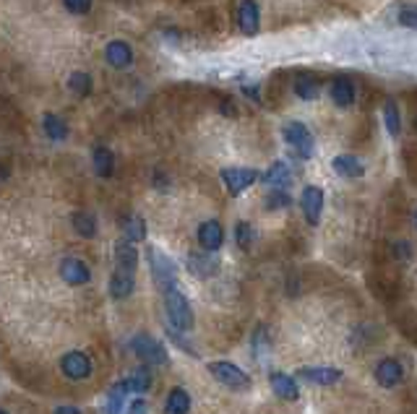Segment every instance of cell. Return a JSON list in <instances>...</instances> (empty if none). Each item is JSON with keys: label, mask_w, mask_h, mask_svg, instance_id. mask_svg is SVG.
<instances>
[{"label": "cell", "mask_w": 417, "mask_h": 414, "mask_svg": "<svg viewBox=\"0 0 417 414\" xmlns=\"http://www.w3.org/2000/svg\"><path fill=\"white\" fill-rule=\"evenodd\" d=\"M165 313L175 331H188V328H193L190 305H188V300H185V294H182L177 286L165 289Z\"/></svg>", "instance_id": "cell-1"}, {"label": "cell", "mask_w": 417, "mask_h": 414, "mask_svg": "<svg viewBox=\"0 0 417 414\" xmlns=\"http://www.w3.org/2000/svg\"><path fill=\"white\" fill-rule=\"evenodd\" d=\"M130 352L136 354V357H141V360L152 362V365H165L167 362V352L165 346L160 344L157 339H152V336H146V333H136L133 339H130Z\"/></svg>", "instance_id": "cell-5"}, {"label": "cell", "mask_w": 417, "mask_h": 414, "mask_svg": "<svg viewBox=\"0 0 417 414\" xmlns=\"http://www.w3.org/2000/svg\"><path fill=\"white\" fill-rule=\"evenodd\" d=\"M334 172L341 175V177H363V165L357 157H349V154H341V157H334L331 162Z\"/></svg>", "instance_id": "cell-20"}, {"label": "cell", "mask_w": 417, "mask_h": 414, "mask_svg": "<svg viewBox=\"0 0 417 414\" xmlns=\"http://www.w3.org/2000/svg\"><path fill=\"white\" fill-rule=\"evenodd\" d=\"M266 209L269 211H277V209H287L292 204V198H289L287 190H269V196H266Z\"/></svg>", "instance_id": "cell-30"}, {"label": "cell", "mask_w": 417, "mask_h": 414, "mask_svg": "<svg viewBox=\"0 0 417 414\" xmlns=\"http://www.w3.org/2000/svg\"><path fill=\"white\" fill-rule=\"evenodd\" d=\"M272 388H274V393L279 396V399H284V401H295L297 396H300V391H297V383H295V378H289L287 373H272Z\"/></svg>", "instance_id": "cell-17"}, {"label": "cell", "mask_w": 417, "mask_h": 414, "mask_svg": "<svg viewBox=\"0 0 417 414\" xmlns=\"http://www.w3.org/2000/svg\"><path fill=\"white\" fill-rule=\"evenodd\" d=\"M373 376H376L379 385H383V388H394V385L402 383L404 368H402V362H399V360H394V357H386V360H381L379 365H376Z\"/></svg>", "instance_id": "cell-9"}, {"label": "cell", "mask_w": 417, "mask_h": 414, "mask_svg": "<svg viewBox=\"0 0 417 414\" xmlns=\"http://www.w3.org/2000/svg\"><path fill=\"white\" fill-rule=\"evenodd\" d=\"M120 388L125 393H146L149 388H152V376H149V370L146 368L133 370V373L120 383Z\"/></svg>", "instance_id": "cell-18"}, {"label": "cell", "mask_w": 417, "mask_h": 414, "mask_svg": "<svg viewBox=\"0 0 417 414\" xmlns=\"http://www.w3.org/2000/svg\"><path fill=\"white\" fill-rule=\"evenodd\" d=\"M91 162H94V172L99 177H110L115 172V154L107 146H94V154H91Z\"/></svg>", "instance_id": "cell-19"}, {"label": "cell", "mask_w": 417, "mask_h": 414, "mask_svg": "<svg viewBox=\"0 0 417 414\" xmlns=\"http://www.w3.org/2000/svg\"><path fill=\"white\" fill-rule=\"evenodd\" d=\"M61 276L66 279V284L81 286L89 281L91 274H89V266L83 264V261H78V258H66L61 264Z\"/></svg>", "instance_id": "cell-12"}, {"label": "cell", "mask_w": 417, "mask_h": 414, "mask_svg": "<svg viewBox=\"0 0 417 414\" xmlns=\"http://www.w3.org/2000/svg\"><path fill=\"white\" fill-rule=\"evenodd\" d=\"M73 229L81 237H94L97 234V217L91 211H76L73 214Z\"/></svg>", "instance_id": "cell-24"}, {"label": "cell", "mask_w": 417, "mask_h": 414, "mask_svg": "<svg viewBox=\"0 0 417 414\" xmlns=\"http://www.w3.org/2000/svg\"><path fill=\"white\" fill-rule=\"evenodd\" d=\"M331 99L336 107L352 105V102H355V86H352V81H347V78H336V81L331 83Z\"/></svg>", "instance_id": "cell-22"}, {"label": "cell", "mask_w": 417, "mask_h": 414, "mask_svg": "<svg viewBox=\"0 0 417 414\" xmlns=\"http://www.w3.org/2000/svg\"><path fill=\"white\" fill-rule=\"evenodd\" d=\"M42 128H45V133L53 141H63V138L68 136V125H66V120H61L58 115L47 113L45 118H42Z\"/></svg>", "instance_id": "cell-25"}, {"label": "cell", "mask_w": 417, "mask_h": 414, "mask_svg": "<svg viewBox=\"0 0 417 414\" xmlns=\"http://www.w3.org/2000/svg\"><path fill=\"white\" fill-rule=\"evenodd\" d=\"M383 120H386V128L391 136L402 133V115H399V107H396L394 99H388L386 105H383Z\"/></svg>", "instance_id": "cell-26"}, {"label": "cell", "mask_w": 417, "mask_h": 414, "mask_svg": "<svg viewBox=\"0 0 417 414\" xmlns=\"http://www.w3.org/2000/svg\"><path fill=\"white\" fill-rule=\"evenodd\" d=\"M300 206H303L305 222L311 227H316L321 222V211H324V190L316 188V185H308V188L303 190Z\"/></svg>", "instance_id": "cell-10"}, {"label": "cell", "mask_w": 417, "mask_h": 414, "mask_svg": "<svg viewBox=\"0 0 417 414\" xmlns=\"http://www.w3.org/2000/svg\"><path fill=\"white\" fill-rule=\"evenodd\" d=\"M399 21L404 24V26H415V8H404L402 14H399Z\"/></svg>", "instance_id": "cell-35"}, {"label": "cell", "mask_w": 417, "mask_h": 414, "mask_svg": "<svg viewBox=\"0 0 417 414\" xmlns=\"http://www.w3.org/2000/svg\"><path fill=\"white\" fill-rule=\"evenodd\" d=\"M167 331H170V328H167ZM170 339H173L175 344L180 346V349H185V352H188V354H198L196 349H193V346L188 344V341H182V339H180V331H175V328H173V331H170Z\"/></svg>", "instance_id": "cell-34"}, {"label": "cell", "mask_w": 417, "mask_h": 414, "mask_svg": "<svg viewBox=\"0 0 417 414\" xmlns=\"http://www.w3.org/2000/svg\"><path fill=\"white\" fill-rule=\"evenodd\" d=\"M258 3L256 0H243L240 3V8H237V21H240V29H243V34H248V37H253L258 31Z\"/></svg>", "instance_id": "cell-16"}, {"label": "cell", "mask_w": 417, "mask_h": 414, "mask_svg": "<svg viewBox=\"0 0 417 414\" xmlns=\"http://www.w3.org/2000/svg\"><path fill=\"white\" fill-rule=\"evenodd\" d=\"M0 414H8V412H3V409H0Z\"/></svg>", "instance_id": "cell-40"}, {"label": "cell", "mask_w": 417, "mask_h": 414, "mask_svg": "<svg viewBox=\"0 0 417 414\" xmlns=\"http://www.w3.org/2000/svg\"><path fill=\"white\" fill-rule=\"evenodd\" d=\"M222 113H225V115H235L237 110H235V105H230V102H225V105H222Z\"/></svg>", "instance_id": "cell-39"}, {"label": "cell", "mask_w": 417, "mask_h": 414, "mask_svg": "<svg viewBox=\"0 0 417 414\" xmlns=\"http://www.w3.org/2000/svg\"><path fill=\"white\" fill-rule=\"evenodd\" d=\"M258 180V172L250 170V167H225L222 170V182L227 185V190L232 196H240L248 185Z\"/></svg>", "instance_id": "cell-6"}, {"label": "cell", "mask_w": 417, "mask_h": 414, "mask_svg": "<svg viewBox=\"0 0 417 414\" xmlns=\"http://www.w3.org/2000/svg\"><path fill=\"white\" fill-rule=\"evenodd\" d=\"M295 376L303 378V381H308V383L331 385L341 378V370H336V368H300Z\"/></svg>", "instance_id": "cell-15"}, {"label": "cell", "mask_w": 417, "mask_h": 414, "mask_svg": "<svg viewBox=\"0 0 417 414\" xmlns=\"http://www.w3.org/2000/svg\"><path fill=\"white\" fill-rule=\"evenodd\" d=\"M198 242H201V248L206 253H217L222 248V242H225V229H222L220 222L209 219V222L198 227Z\"/></svg>", "instance_id": "cell-11"}, {"label": "cell", "mask_w": 417, "mask_h": 414, "mask_svg": "<svg viewBox=\"0 0 417 414\" xmlns=\"http://www.w3.org/2000/svg\"><path fill=\"white\" fill-rule=\"evenodd\" d=\"M68 86L73 94H78V97H89L91 89H94V83H91V76L83 73V71H73L68 78Z\"/></svg>", "instance_id": "cell-27"}, {"label": "cell", "mask_w": 417, "mask_h": 414, "mask_svg": "<svg viewBox=\"0 0 417 414\" xmlns=\"http://www.w3.org/2000/svg\"><path fill=\"white\" fill-rule=\"evenodd\" d=\"M61 370L71 381H86L91 376V357L83 352H68L61 360Z\"/></svg>", "instance_id": "cell-8"}, {"label": "cell", "mask_w": 417, "mask_h": 414, "mask_svg": "<svg viewBox=\"0 0 417 414\" xmlns=\"http://www.w3.org/2000/svg\"><path fill=\"white\" fill-rule=\"evenodd\" d=\"M149 266H152V274H154V281L160 286L162 292L175 286V279H177V269L175 264L170 261V256H165L160 248H149Z\"/></svg>", "instance_id": "cell-3"}, {"label": "cell", "mask_w": 417, "mask_h": 414, "mask_svg": "<svg viewBox=\"0 0 417 414\" xmlns=\"http://www.w3.org/2000/svg\"><path fill=\"white\" fill-rule=\"evenodd\" d=\"M295 94L305 102H311V99L319 97V81L313 78V76H300L295 81Z\"/></svg>", "instance_id": "cell-28"}, {"label": "cell", "mask_w": 417, "mask_h": 414, "mask_svg": "<svg viewBox=\"0 0 417 414\" xmlns=\"http://www.w3.org/2000/svg\"><path fill=\"white\" fill-rule=\"evenodd\" d=\"M63 6H66V11H71V14H89L91 0H63Z\"/></svg>", "instance_id": "cell-33"}, {"label": "cell", "mask_w": 417, "mask_h": 414, "mask_svg": "<svg viewBox=\"0 0 417 414\" xmlns=\"http://www.w3.org/2000/svg\"><path fill=\"white\" fill-rule=\"evenodd\" d=\"M209 373H212L222 385H227L232 391H245L250 385V378L243 370L232 365V362H209Z\"/></svg>", "instance_id": "cell-4"}, {"label": "cell", "mask_w": 417, "mask_h": 414, "mask_svg": "<svg viewBox=\"0 0 417 414\" xmlns=\"http://www.w3.org/2000/svg\"><path fill=\"white\" fill-rule=\"evenodd\" d=\"M123 401H125V391L120 388V383H115L110 391H107V414H120Z\"/></svg>", "instance_id": "cell-31"}, {"label": "cell", "mask_w": 417, "mask_h": 414, "mask_svg": "<svg viewBox=\"0 0 417 414\" xmlns=\"http://www.w3.org/2000/svg\"><path fill=\"white\" fill-rule=\"evenodd\" d=\"M130 414H149V407H146L144 401H133L130 404Z\"/></svg>", "instance_id": "cell-36"}, {"label": "cell", "mask_w": 417, "mask_h": 414, "mask_svg": "<svg viewBox=\"0 0 417 414\" xmlns=\"http://www.w3.org/2000/svg\"><path fill=\"white\" fill-rule=\"evenodd\" d=\"M55 414H81L76 407H58L55 409Z\"/></svg>", "instance_id": "cell-38"}, {"label": "cell", "mask_w": 417, "mask_h": 414, "mask_svg": "<svg viewBox=\"0 0 417 414\" xmlns=\"http://www.w3.org/2000/svg\"><path fill=\"white\" fill-rule=\"evenodd\" d=\"M138 269V250L133 242L125 237L115 242V274H125V276H136Z\"/></svg>", "instance_id": "cell-7"}, {"label": "cell", "mask_w": 417, "mask_h": 414, "mask_svg": "<svg viewBox=\"0 0 417 414\" xmlns=\"http://www.w3.org/2000/svg\"><path fill=\"white\" fill-rule=\"evenodd\" d=\"M243 91H245V94H248V97H253V99H256V102H258V86H250V83H245Z\"/></svg>", "instance_id": "cell-37"}, {"label": "cell", "mask_w": 417, "mask_h": 414, "mask_svg": "<svg viewBox=\"0 0 417 414\" xmlns=\"http://www.w3.org/2000/svg\"><path fill=\"white\" fill-rule=\"evenodd\" d=\"M235 237H237V245H240V248L250 250V245H253V229H250L248 222H237Z\"/></svg>", "instance_id": "cell-32"}, {"label": "cell", "mask_w": 417, "mask_h": 414, "mask_svg": "<svg viewBox=\"0 0 417 414\" xmlns=\"http://www.w3.org/2000/svg\"><path fill=\"white\" fill-rule=\"evenodd\" d=\"M167 414H188L190 412V396L182 388H173L165 401Z\"/></svg>", "instance_id": "cell-23"}, {"label": "cell", "mask_w": 417, "mask_h": 414, "mask_svg": "<svg viewBox=\"0 0 417 414\" xmlns=\"http://www.w3.org/2000/svg\"><path fill=\"white\" fill-rule=\"evenodd\" d=\"M105 61H107V66H113V68L123 71V68H128L130 63H133V50H130L125 42L115 39V42H110V45L105 47Z\"/></svg>", "instance_id": "cell-13"}, {"label": "cell", "mask_w": 417, "mask_h": 414, "mask_svg": "<svg viewBox=\"0 0 417 414\" xmlns=\"http://www.w3.org/2000/svg\"><path fill=\"white\" fill-rule=\"evenodd\" d=\"M217 261L212 258V253H190L188 256V269L196 276H212L217 271Z\"/></svg>", "instance_id": "cell-21"}, {"label": "cell", "mask_w": 417, "mask_h": 414, "mask_svg": "<svg viewBox=\"0 0 417 414\" xmlns=\"http://www.w3.org/2000/svg\"><path fill=\"white\" fill-rule=\"evenodd\" d=\"M292 182V172H289L287 162H274L264 172V185L272 190H287Z\"/></svg>", "instance_id": "cell-14"}, {"label": "cell", "mask_w": 417, "mask_h": 414, "mask_svg": "<svg viewBox=\"0 0 417 414\" xmlns=\"http://www.w3.org/2000/svg\"><path fill=\"white\" fill-rule=\"evenodd\" d=\"M282 133H284V141L292 146V151H295L300 159H311L313 154H316V141H313V133L305 128L303 123L289 120Z\"/></svg>", "instance_id": "cell-2"}, {"label": "cell", "mask_w": 417, "mask_h": 414, "mask_svg": "<svg viewBox=\"0 0 417 414\" xmlns=\"http://www.w3.org/2000/svg\"><path fill=\"white\" fill-rule=\"evenodd\" d=\"M144 237H146L144 219L130 217L128 222H125V240H128V242H138V240H144Z\"/></svg>", "instance_id": "cell-29"}]
</instances>
